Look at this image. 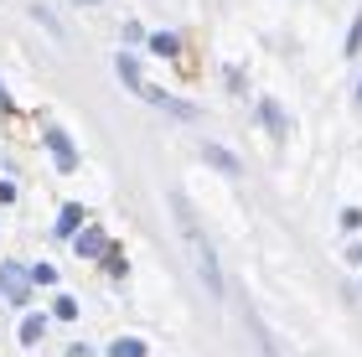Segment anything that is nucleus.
I'll list each match as a JSON object with an SVG mask.
<instances>
[{
	"label": "nucleus",
	"instance_id": "f257e3e1",
	"mask_svg": "<svg viewBox=\"0 0 362 357\" xmlns=\"http://www.w3.org/2000/svg\"><path fill=\"white\" fill-rule=\"evenodd\" d=\"M119 78H124L129 88H140V99H151L156 109H171V115H181V119H197V109H192V104H181V99H171L166 88L145 83V78H140V62H135V57H119Z\"/></svg>",
	"mask_w": 362,
	"mask_h": 357
},
{
	"label": "nucleus",
	"instance_id": "f03ea898",
	"mask_svg": "<svg viewBox=\"0 0 362 357\" xmlns=\"http://www.w3.org/2000/svg\"><path fill=\"white\" fill-rule=\"evenodd\" d=\"M0 290H6V300H11V305H26L31 280L21 274V264H0Z\"/></svg>",
	"mask_w": 362,
	"mask_h": 357
},
{
	"label": "nucleus",
	"instance_id": "7ed1b4c3",
	"mask_svg": "<svg viewBox=\"0 0 362 357\" xmlns=\"http://www.w3.org/2000/svg\"><path fill=\"white\" fill-rule=\"evenodd\" d=\"M47 145H52V156H57V166H62V171H73V166H78V156H73V145H68V135H62V129H52V135H47Z\"/></svg>",
	"mask_w": 362,
	"mask_h": 357
},
{
	"label": "nucleus",
	"instance_id": "20e7f679",
	"mask_svg": "<svg viewBox=\"0 0 362 357\" xmlns=\"http://www.w3.org/2000/svg\"><path fill=\"white\" fill-rule=\"evenodd\" d=\"M78 228H83V207H78V202H68V207H62L57 233H62V238H78Z\"/></svg>",
	"mask_w": 362,
	"mask_h": 357
},
{
	"label": "nucleus",
	"instance_id": "39448f33",
	"mask_svg": "<svg viewBox=\"0 0 362 357\" xmlns=\"http://www.w3.org/2000/svg\"><path fill=\"white\" fill-rule=\"evenodd\" d=\"M78 254H83V259H88V254H109V238L98 233V228H88V233H78Z\"/></svg>",
	"mask_w": 362,
	"mask_h": 357
},
{
	"label": "nucleus",
	"instance_id": "423d86ee",
	"mask_svg": "<svg viewBox=\"0 0 362 357\" xmlns=\"http://www.w3.org/2000/svg\"><path fill=\"white\" fill-rule=\"evenodd\" d=\"M151 52H156V57H176V37H171V31H156V37H151Z\"/></svg>",
	"mask_w": 362,
	"mask_h": 357
},
{
	"label": "nucleus",
	"instance_id": "0eeeda50",
	"mask_svg": "<svg viewBox=\"0 0 362 357\" xmlns=\"http://www.w3.org/2000/svg\"><path fill=\"white\" fill-rule=\"evenodd\" d=\"M109 357H145V342H135V336H124V342H114Z\"/></svg>",
	"mask_w": 362,
	"mask_h": 357
},
{
	"label": "nucleus",
	"instance_id": "6e6552de",
	"mask_svg": "<svg viewBox=\"0 0 362 357\" xmlns=\"http://www.w3.org/2000/svg\"><path fill=\"white\" fill-rule=\"evenodd\" d=\"M42 332H47V321H42V316H26V327H21V342H42Z\"/></svg>",
	"mask_w": 362,
	"mask_h": 357
},
{
	"label": "nucleus",
	"instance_id": "1a4fd4ad",
	"mask_svg": "<svg viewBox=\"0 0 362 357\" xmlns=\"http://www.w3.org/2000/svg\"><path fill=\"white\" fill-rule=\"evenodd\" d=\"M207 160H212V166H223V171H238V160L228 151H218V145H207Z\"/></svg>",
	"mask_w": 362,
	"mask_h": 357
},
{
	"label": "nucleus",
	"instance_id": "9d476101",
	"mask_svg": "<svg viewBox=\"0 0 362 357\" xmlns=\"http://www.w3.org/2000/svg\"><path fill=\"white\" fill-rule=\"evenodd\" d=\"M362 52V11H357V21H352V37H347V57Z\"/></svg>",
	"mask_w": 362,
	"mask_h": 357
},
{
	"label": "nucleus",
	"instance_id": "9b49d317",
	"mask_svg": "<svg viewBox=\"0 0 362 357\" xmlns=\"http://www.w3.org/2000/svg\"><path fill=\"white\" fill-rule=\"evenodd\" d=\"M31 280H37V285H57V269L52 264H37V269H31Z\"/></svg>",
	"mask_w": 362,
	"mask_h": 357
},
{
	"label": "nucleus",
	"instance_id": "f8f14e48",
	"mask_svg": "<svg viewBox=\"0 0 362 357\" xmlns=\"http://www.w3.org/2000/svg\"><path fill=\"white\" fill-rule=\"evenodd\" d=\"M57 316L73 321V316H78V300H73V295H57Z\"/></svg>",
	"mask_w": 362,
	"mask_h": 357
},
{
	"label": "nucleus",
	"instance_id": "ddd939ff",
	"mask_svg": "<svg viewBox=\"0 0 362 357\" xmlns=\"http://www.w3.org/2000/svg\"><path fill=\"white\" fill-rule=\"evenodd\" d=\"M341 228H347V233L362 228V213H357V207H347V213H341Z\"/></svg>",
	"mask_w": 362,
	"mask_h": 357
},
{
	"label": "nucleus",
	"instance_id": "4468645a",
	"mask_svg": "<svg viewBox=\"0 0 362 357\" xmlns=\"http://www.w3.org/2000/svg\"><path fill=\"white\" fill-rule=\"evenodd\" d=\"M264 119H269L274 135H285V119H279V109H274V104H264Z\"/></svg>",
	"mask_w": 362,
	"mask_h": 357
},
{
	"label": "nucleus",
	"instance_id": "2eb2a0df",
	"mask_svg": "<svg viewBox=\"0 0 362 357\" xmlns=\"http://www.w3.org/2000/svg\"><path fill=\"white\" fill-rule=\"evenodd\" d=\"M357 99H362V88H357Z\"/></svg>",
	"mask_w": 362,
	"mask_h": 357
}]
</instances>
